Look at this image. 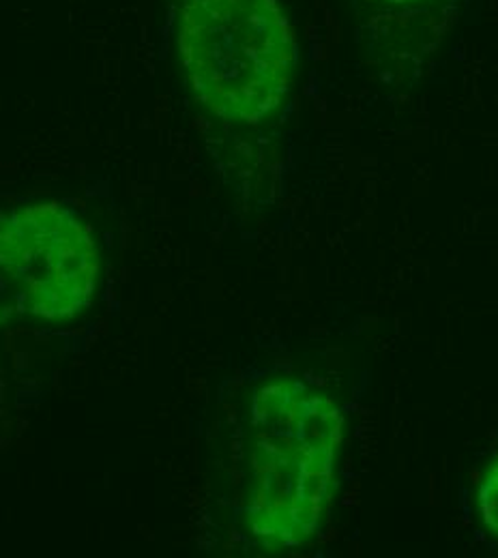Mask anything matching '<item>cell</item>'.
I'll use <instances>...</instances> for the list:
<instances>
[{
	"mask_svg": "<svg viewBox=\"0 0 498 558\" xmlns=\"http://www.w3.org/2000/svg\"><path fill=\"white\" fill-rule=\"evenodd\" d=\"M344 423L336 400L296 378L254 393L247 526L265 550L303 548L318 535L338 486Z\"/></svg>",
	"mask_w": 498,
	"mask_h": 558,
	"instance_id": "1",
	"label": "cell"
},
{
	"mask_svg": "<svg viewBox=\"0 0 498 558\" xmlns=\"http://www.w3.org/2000/svg\"><path fill=\"white\" fill-rule=\"evenodd\" d=\"M179 59L217 119L260 125L296 75V35L278 0H179Z\"/></svg>",
	"mask_w": 498,
	"mask_h": 558,
	"instance_id": "2",
	"label": "cell"
},
{
	"mask_svg": "<svg viewBox=\"0 0 498 558\" xmlns=\"http://www.w3.org/2000/svg\"><path fill=\"white\" fill-rule=\"evenodd\" d=\"M95 234L61 203L0 213V327L22 318L68 323L95 299Z\"/></svg>",
	"mask_w": 498,
	"mask_h": 558,
	"instance_id": "3",
	"label": "cell"
},
{
	"mask_svg": "<svg viewBox=\"0 0 498 558\" xmlns=\"http://www.w3.org/2000/svg\"><path fill=\"white\" fill-rule=\"evenodd\" d=\"M477 502H479V515L484 520V526L498 537V460L488 471L479 488Z\"/></svg>",
	"mask_w": 498,
	"mask_h": 558,
	"instance_id": "4",
	"label": "cell"
},
{
	"mask_svg": "<svg viewBox=\"0 0 498 558\" xmlns=\"http://www.w3.org/2000/svg\"><path fill=\"white\" fill-rule=\"evenodd\" d=\"M387 2H393V4H415V2H424V0H387Z\"/></svg>",
	"mask_w": 498,
	"mask_h": 558,
	"instance_id": "5",
	"label": "cell"
}]
</instances>
